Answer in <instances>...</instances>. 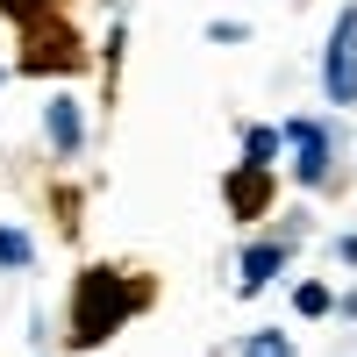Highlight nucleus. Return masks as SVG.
I'll list each match as a JSON object with an SVG mask.
<instances>
[{"instance_id": "1", "label": "nucleus", "mask_w": 357, "mask_h": 357, "mask_svg": "<svg viewBox=\"0 0 357 357\" xmlns=\"http://www.w3.org/2000/svg\"><path fill=\"white\" fill-rule=\"evenodd\" d=\"M136 307H143V286H129L122 272L93 264V272L79 279V293H72V336H79V343H100V336L122 329Z\"/></svg>"}, {"instance_id": "2", "label": "nucleus", "mask_w": 357, "mask_h": 357, "mask_svg": "<svg viewBox=\"0 0 357 357\" xmlns=\"http://www.w3.org/2000/svg\"><path fill=\"white\" fill-rule=\"evenodd\" d=\"M321 86H329V100H336V107H350V100H357V8H343V15H336V29H329Z\"/></svg>"}, {"instance_id": "3", "label": "nucleus", "mask_w": 357, "mask_h": 357, "mask_svg": "<svg viewBox=\"0 0 357 357\" xmlns=\"http://www.w3.org/2000/svg\"><path fill=\"white\" fill-rule=\"evenodd\" d=\"M286 143H293L301 186H321V178H329V136H321V122H286Z\"/></svg>"}, {"instance_id": "4", "label": "nucleus", "mask_w": 357, "mask_h": 357, "mask_svg": "<svg viewBox=\"0 0 357 357\" xmlns=\"http://www.w3.org/2000/svg\"><path fill=\"white\" fill-rule=\"evenodd\" d=\"M43 129H50L57 151H79V136H86V122H79V107H72V100H50V107H43Z\"/></svg>"}, {"instance_id": "5", "label": "nucleus", "mask_w": 357, "mask_h": 357, "mask_svg": "<svg viewBox=\"0 0 357 357\" xmlns=\"http://www.w3.org/2000/svg\"><path fill=\"white\" fill-rule=\"evenodd\" d=\"M279 264H286V250H279V243H257V250H243V279H236V286H243V293L272 286V272H279Z\"/></svg>"}, {"instance_id": "6", "label": "nucleus", "mask_w": 357, "mask_h": 357, "mask_svg": "<svg viewBox=\"0 0 357 357\" xmlns=\"http://www.w3.org/2000/svg\"><path fill=\"white\" fill-rule=\"evenodd\" d=\"M229 200L243 207V215H257V207H264V172H257V165H243V178H229Z\"/></svg>"}, {"instance_id": "7", "label": "nucleus", "mask_w": 357, "mask_h": 357, "mask_svg": "<svg viewBox=\"0 0 357 357\" xmlns=\"http://www.w3.org/2000/svg\"><path fill=\"white\" fill-rule=\"evenodd\" d=\"M279 143H286V129H250V136H243V151H250L243 165H257V172H272V151H279Z\"/></svg>"}, {"instance_id": "8", "label": "nucleus", "mask_w": 357, "mask_h": 357, "mask_svg": "<svg viewBox=\"0 0 357 357\" xmlns=\"http://www.w3.org/2000/svg\"><path fill=\"white\" fill-rule=\"evenodd\" d=\"M243 357H293V343H286L279 329H257V336L243 343Z\"/></svg>"}, {"instance_id": "9", "label": "nucleus", "mask_w": 357, "mask_h": 357, "mask_svg": "<svg viewBox=\"0 0 357 357\" xmlns=\"http://www.w3.org/2000/svg\"><path fill=\"white\" fill-rule=\"evenodd\" d=\"M29 257H36V250H29V236H22V229H0V264H15V272H22Z\"/></svg>"}, {"instance_id": "10", "label": "nucleus", "mask_w": 357, "mask_h": 357, "mask_svg": "<svg viewBox=\"0 0 357 357\" xmlns=\"http://www.w3.org/2000/svg\"><path fill=\"white\" fill-rule=\"evenodd\" d=\"M293 307H301V314H329V286H301Z\"/></svg>"}, {"instance_id": "11", "label": "nucleus", "mask_w": 357, "mask_h": 357, "mask_svg": "<svg viewBox=\"0 0 357 357\" xmlns=\"http://www.w3.org/2000/svg\"><path fill=\"white\" fill-rule=\"evenodd\" d=\"M0 8H8V15H22V22H29V15H36V8H50V0H0Z\"/></svg>"}]
</instances>
